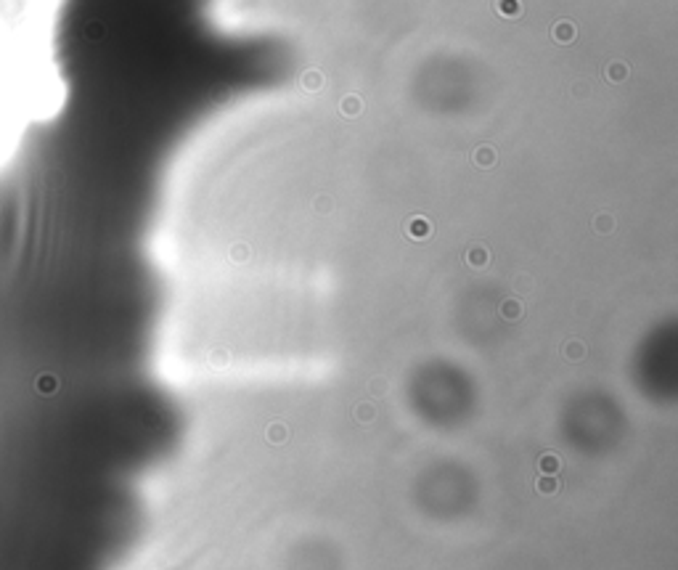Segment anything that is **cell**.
Returning <instances> with one entry per match:
<instances>
[{
	"mask_svg": "<svg viewBox=\"0 0 678 570\" xmlns=\"http://www.w3.org/2000/svg\"><path fill=\"white\" fill-rule=\"evenodd\" d=\"M541 467H543V472H554L556 467H559V459H556V456H543Z\"/></svg>",
	"mask_w": 678,
	"mask_h": 570,
	"instance_id": "1",
	"label": "cell"
},
{
	"mask_svg": "<svg viewBox=\"0 0 678 570\" xmlns=\"http://www.w3.org/2000/svg\"><path fill=\"white\" fill-rule=\"evenodd\" d=\"M538 488H541L543 493H546V491H554V488H556V480H554V478H543V483L538 485Z\"/></svg>",
	"mask_w": 678,
	"mask_h": 570,
	"instance_id": "2",
	"label": "cell"
}]
</instances>
